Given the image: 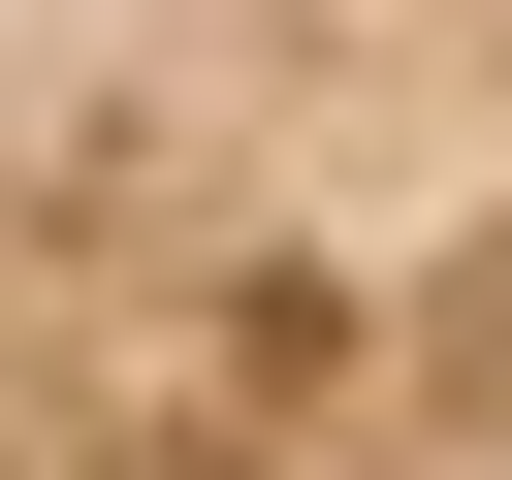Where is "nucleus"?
<instances>
[{"instance_id": "obj_1", "label": "nucleus", "mask_w": 512, "mask_h": 480, "mask_svg": "<svg viewBox=\"0 0 512 480\" xmlns=\"http://www.w3.org/2000/svg\"><path fill=\"white\" fill-rule=\"evenodd\" d=\"M0 480H512V0H0Z\"/></svg>"}]
</instances>
